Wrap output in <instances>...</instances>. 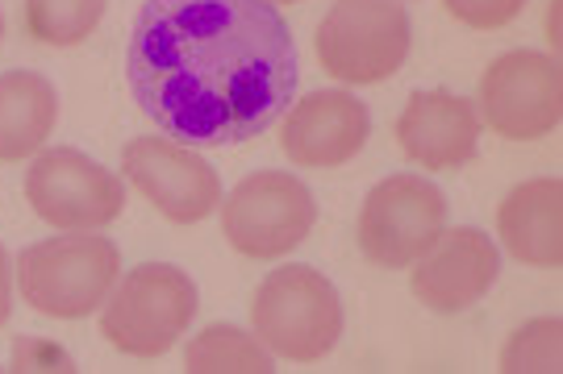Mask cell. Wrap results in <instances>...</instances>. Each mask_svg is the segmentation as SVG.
Instances as JSON below:
<instances>
[{"instance_id": "277c9868", "label": "cell", "mask_w": 563, "mask_h": 374, "mask_svg": "<svg viewBox=\"0 0 563 374\" xmlns=\"http://www.w3.org/2000/svg\"><path fill=\"white\" fill-rule=\"evenodd\" d=\"M197 316V287L180 267L142 262L104 299V341L130 358H163Z\"/></svg>"}, {"instance_id": "6da1fadb", "label": "cell", "mask_w": 563, "mask_h": 374, "mask_svg": "<svg viewBox=\"0 0 563 374\" xmlns=\"http://www.w3.org/2000/svg\"><path fill=\"white\" fill-rule=\"evenodd\" d=\"M125 76L139 109L184 146L267 134L297 97V42L272 0H146Z\"/></svg>"}, {"instance_id": "8fae6325", "label": "cell", "mask_w": 563, "mask_h": 374, "mask_svg": "<svg viewBox=\"0 0 563 374\" xmlns=\"http://www.w3.org/2000/svg\"><path fill=\"white\" fill-rule=\"evenodd\" d=\"M501 275V250L497 241L481 229H443L439 241L413 262V296L422 299L430 313H467L484 292Z\"/></svg>"}, {"instance_id": "9a60e30c", "label": "cell", "mask_w": 563, "mask_h": 374, "mask_svg": "<svg viewBox=\"0 0 563 374\" xmlns=\"http://www.w3.org/2000/svg\"><path fill=\"white\" fill-rule=\"evenodd\" d=\"M59 121V97L38 71L0 76V162H25L46 146Z\"/></svg>"}, {"instance_id": "cb8c5ba5", "label": "cell", "mask_w": 563, "mask_h": 374, "mask_svg": "<svg viewBox=\"0 0 563 374\" xmlns=\"http://www.w3.org/2000/svg\"><path fill=\"white\" fill-rule=\"evenodd\" d=\"M393 4H405V0H393Z\"/></svg>"}, {"instance_id": "52a82bcc", "label": "cell", "mask_w": 563, "mask_h": 374, "mask_svg": "<svg viewBox=\"0 0 563 374\" xmlns=\"http://www.w3.org/2000/svg\"><path fill=\"white\" fill-rule=\"evenodd\" d=\"M446 229V196L422 175L380 179L360 204L355 241L367 262L384 271L413 267Z\"/></svg>"}, {"instance_id": "ba28073f", "label": "cell", "mask_w": 563, "mask_h": 374, "mask_svg": "<svg viewBox=\"0 0 563 374\" xmlns=\"http://www.w3.org/2000/svg\"><path fill=\"white\" fill-rule=\"evenodd\" d=\"M25 200L59 234H101L125 208V183L80 150H42L25 167Z\"/></svg>"}, {"instance_id": "ac0fdd59", "label": "cell", "mask_w": 563, "mask_h": 374, "mask_svg": "<svg viewBox=\"0 0 563 374\" xmlns=\"http://www.w3.org/2000/svg\"><path fill=\"white\" fill-rule=\"evenodd\" d=\"M501 374H560L563 366V325L560 316H539L518 325L501 345Z\"/></svg>"}, {"instance_id": "ffe728a7", "label": "cell", "mask_w": 563, "mask_h": 374, "mask_svg": "<svg viewBox=\"0 0 563 374\" xmlns=\"http://www.w3.org/2000/svg\"><path fill=\"white\" fill-rule=\"evenodd\" d=\"M9 371L18 374H30V371H55V374H71L76 371V362L71 354L55 345V341H42V337H21L18 345H13V362H9Z\"/></svg>"}, {"instance_id": "d6986e66", "label": "cell", "mask_w": 563, "mask_h": 374, "mask_svg": "<svg viewBox=\"0 0 563 374\" xmlns=\"http://www.w3.org/2000/svg\"><path fill=\"white\" fill-rule=\"evenodd\" d=\"M443 4L460 25L481 30V34L505 30V25L526 9V0H443Z\"/></svg>"}, {"instance_id": "8992f818", "label": "cell", "mask_w": 563, "mask_h": 374, "mask_svg": "<svg viewBox=\"0 0 563 374\" xmlns=\"http://www.w3.org/2000/svg\"><path fill=\"white\" fill-rule=\"evenodd\" d=\"M318 204L292 171H255L222 196V234L234 254L267 262L284 258L313 234Z\"/></svg>"}, {"instance_id": "2e32d148", "label": "cell", "mask_w": 563, "mask_h": 374, "mask_svg": "<svg viewBox=\"0 0 563 374\" xmlns=\"http://www.w3.org/2000/svg\"><path fill=\"white\" fill-rule=\"evenodd\" d=\"M188 374H272V350L239 325H209L184 350Z\"/></svg>"}, {"instance_id": "e0dca14e", "label": "cell", "mask_w": 563, "mask_h": 374, "mask_svg": "<svg viewBox=\"0 0 563 374\" xmlns=\"http://www.w3.org/2000/svg\"><path fill=\"white\" fill-rule=\"evenodd\" d=\"M25 34L42 46H80L104 18V0H21Z\"/></svg>"}, {"instance_id": "603a6c76", "label": "cell", "mask_w": 563, "mask_h": 374, "mask_svg": "<svg viewBox=\"0 0 563 374\" xmlns=\"http://www.w3.org/2000/svg\"><path fill=\"white\" fill-rule=\"evenodd\" d=\"M0 42H4V18H0Z\"/></svg>"}, {"instance_id": "7402d4cb", "label": "cell", "mask_w": 563, "mask_h": 374, "mask_svg": "<svg viewBox=\"0 0 563 374\" xmlns=\"http://www.w3.org/2000/svg\"><path fill=\"white\" fill-rule=\"evenodd\" d=\"M272 4H301V0H272Z\"/></svg>"}, {"instance_id": "5bb4252c", "label": "cell", "mask_w": 563, "mask_h": 374, "mask_svg": "<svg viewBox=\"0 0 563 374\" xmlns=\"http://www.w3.org/2000/svg\"><path fill=\"white\" fill-rule=\"evenodd\" d=\"M563 183L526 179L497 208V234L505 254L522 267L560 271L563 262Z\"/></svg>"}, {"instance_id": "7c38bea8", "label": "cell", "mask_w": 563, "mask_h": 374, "mask_svg": "<svg viewBox=\"0 0 563 374\" xmlns=\"http://www.w3.org/2000/svg\"><path fill=\"white\" fill-rule=\"evenodd\" d=\"M367 134H372L367 104L351 92L322 88V92H309L288 109V117L280 125V146L297 167L330 171V167H342L360 155L367 146Z\"/></svg>"}, {"instance_id": "9c48e42d", "label": "cell", "mask_w": 563, "mask_h": 374, "mask_svg": "<svg viewBox=\"0 0 563 374\" xmlns=\"http://www.w3.org/2000/svg\"><path fill=\"white\" fill-rule=\"evenodd\" d=\"M484 125L505 141L547 138L563 113V71L555 55L509 50L481 79Z\"/></svg>"}, {"instance_id": "7a4b0ae2", "label": "cell", "mask_w": 563, "mask_h": 374, "mask_svg": "<svg viewBox=\"0 0 563 374\" xmlns=\"http://www.w3.org/2000/svg\"><path fill=\"white\" fill-rule=\"evenodd\" d=\"M121 275L118 246L101 234H59L21 250L18 287L34 313L80 320L101 308Z\"/></svg>"}, {"instance_id": "3957f363", "label": "cell", "mask_w": 563, "mask_h": 374, "mask_svg": "<svg viewBox=\"0 0 563 374\" xmlns=\"http://www.w3.org/2000/svg\"><path fill=\"white\" fill-rule=\"evenodd\" d=\"M251 325L276 358L322 362L342 337V299L322 271L280 267L255 287Z\"/></svg>"}, {"instance_id": "4fadbf2b", "label": "cell", "mask_w": 563, "mask_h": 374, "mask_svg": "<svg viewBox=\"0 0 563 374\" xmlns=\"http://www.w3.org/2000/svg\"><path fill=\"white\" fill-rule=\"evenodd\" d=\"M481 141V113L455 92H413L397 117V146L413 167L455 171L467 167Z\"/></svg>"}, {"instance_id": "44dd1931", "label": "cell", "mask_w": 563, "mask_h": 374, "mask_svg": "<svg viewBox=\"0 0 563 374\" xmlns=\"http://www.w3.org/2000/svg\"><path fill=\"white\" fill-rule=\"evenodd\" d=\"M9 313H13V267H9L4 246H0V329L9 325Z\"/></svg>"}, {"instance_id": "5b68a950", "label": "cell", "mask_w": 563, "mask_h": 374, "mask_svg": "<svg viewBox=\"0 0 563 374\" xmlns=\"http://www.w3.org/2000/svg\"><path fill=\"white\" fill-rule=\"evenodd\" d=\"M409 13L393 0H339L318 25V63L342 83H384L409 59Z\"/></svg>"}, {"instance_id": "30bf717a", "label": "cell", "mask_w": 563, "mask_h": 374, "mask_svg": "<svg viewBox=\"0 0 563 374\" xmlns=\"http://www.w3.org/2000/svg\"><path fill=\"white\" fill-rule=\"evenodd\" d=\"M121 171L142 200L172 225H197L222 204V179L176 138H134L121 146Z\"/></svg>"}]
</instances>
